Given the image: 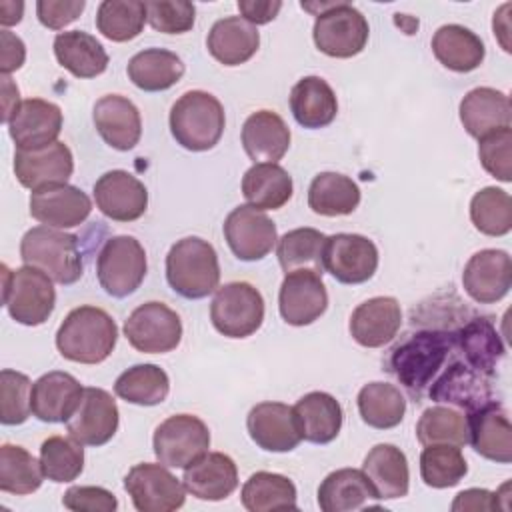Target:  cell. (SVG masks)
Listing matches in <instances>:
<instances>
[{
	"label": "cell",
	"instance_id": "cell-1",
	"mask_svg": "<svg viewBox=\"0 0 512 512\" xmlns=\"http://www.w3.org/2000/svg\"><path fill=\"white\" fill-rule=\"evenodd\" d=\"M452 350H456V332L444 328L416 330L390 350L386 370L420 400Z\"/></svg>",
	"mask_w": 512,
	"mask_h": 512
},
{
	"label": "cell",
	"instance_id": "cell-2",
	"mask_svg": "<svg viewBox=\"0 0 512 512\" xmlns=\"http://www.w3.org/2000/svg\"><path fill=\"white\" fill-rule=\"evenodd\" d=\"M118 342L114 318L98 306H78L68 312L56 332V348L62 358L78 364L104 362Z\"/></svg>",
	"mask_w": 512,
	"mask_h": 512
},
{
	"label": "cell",
	"instance_id": "cell-3",
	"mask_svg": "<svg viewBox=\"0 0 512 512\" xmlns=\"http://www.w3.org/2000/svg\"><path fill=\"white\" fill-rule=\"evenodd\" d=\"M166 280L170 288L188 300L212 294L220 282V264L214 246L198 236H186L172 244L166 256Z\"/></svg>",
	"mask_w": 512,
	"mask_h": 512
},
{
	"label": "cell",
	"instance_id": "cell-4",
	"mask_svg": "<svg viewBox=\"0 0 512 512\" xmlns=\"http://www.w3.org/2000/svg\"><path fill=\"white\" fill-rule=\"evenodd\" d=\"M170 132L190 152L214 148L224 132L226 116L222 102L204 90L184 92L170 108Z\"/></svg>",
	"mask_w": 512,
	"mask_h": 512
},
{
	"label": "cell",
	"instance_id": "cell-5",
	"mask_svg": "<svg viewBox=\"0 0 512 512\" xmlns=\"http://www.w3.org/2000/svg\"><path fill=\"white\" fill-rule=\"evenodd\" d=\"M20 258L48 274L54 282L70 286L82 278L84 262L78 236L50 226H34L20 240Z\"/></svg>",
	"mask_w": 512,
	"mask_h": 512
},
{
	"label": "cell",
	"instance_id": "cell-6",
	"mask_svg": "<svg viewBox=\"0 0 512 512\" xmlns=\"http://www.w3.org/2000/svg\"><path fill=\"white\" fill-rule=\"evenodd\" d=\"M54 280L34 266H20L10 270L2 264V300L18 324L40 326L44 324L56 306Z\"/></svg>",
	"mask_w": 512,
	"mask_h": 512
},
{
	"label": "cell",
	"instance_id": "cell-7",
	"mask_svg": "<svg viewBox=\"0 0 512 512\" xmlns=\"http://www.w3.org/2000/svg\"><path fill=\"white\" fill-rule=\"evenodd\" d=\"M148 270L146 250L134 236H112L96 258V276L106 294L126 298L144 282Z\"/></svg>",
	"mask_w": 512,
	"mask_h": 512
},
{
	"label": "cell",
	"instance_id": "cell-8",
	"mask_svg": "<svg viewBox=\"0 0 512 512\" xmlns=\"http://www.w3.org/2000/svg\"><path fill=\"white\" fill-rule=\"evenodd\" d=\"M370 26L364 14L348 2H330L314 20L316 48L330 58H352L366 48Z\"/></svg>",
	"mask_w": 512,
	"mask_h": 512
},
{
	"label": "cell",
	"instance_id": "cell-9",
	"mask_svg": "<svg viewBox=\"0 0 512 512\" xmlns=\"http://www.w3.org/2000/svg\"><path fill=\"white\" fill-rule=\"evenodd\" d=\"M210 320L226 338H248L264 322V298L248 282H228L216 288Z\"/></svg>",
	"mask_w": 512,
	"mask_h": 512
},
{
	"label": "cell",
	"instance_id": "cell-10",
	"mask_svg": "<svg viewBox=\"0 0 512 512\" xmlns=\"http://www.w3.org/2000/svg\"><path fill=\"white\" fill-rule=\"evenodd\" d=\"M152 448L168 468H188L210 448V430L194 414H174L154 430Z\"/></svg>",
	"mask_w": 512,
	"mask_h": 512
},
{
	"label": "cell",
	"instance_id": "cell-11",
	"mask_svg": "<svg viewBox=\"0 0 512 512\" xmlns=\"http://www.w3.org/2000/svg\"><path fill=\"white\" fill-rule=\"evenodd\" d=\"M124 336L138 352L166 354L182 340V320L164 302H144L126 318Z\"/></svg>",
	"mask_w": 512,
	"mask_h": 512
},
{
	"label": "cell",
	"instance_id": "cell-12",
	"mask_svg": "<svg viewBox=\"0 0 512 512\" xmlns=\"http://www.w3.org/2000/svg\"><path fill=\"white\" fill-rule=\"evenodd\" d=\"M124 490L138 512H172L182 508L186 500L184 482L162 462L132 466L124 478Z\"/></svg>",
	"mask_w": 512,
	"mask_h": 512
},
{
	"label": "cell",
	"instance_id": "cell-13",
	"mask_svg": "<svg viewBox=\"0 0 512 512\" xmlns=\"http://www.w3.org/2000/svg\"><path fill=\"white\" fill-rule=\"evenodd\" d=\"M324 270L342 284H362L368 282L378 268V248L376 244L362 236L350 232H338L326 236L324 242Z\"/></svg>",
	"mask_w": 512,
	"mask_h": 512
},
{
	"label": "cell",
	"instance_id": "cell-14",
	"mask_svg": "<svg viewBox=\"0 0 512 512\" xmlns=\"http://www.w3.org/2000/svg\"><path fill=\"white\" fill-rule=\"evenodd\" d=\"M222 230L232 254L244 262L262 260L278 242L276 224L250 204L236 206L226 216Z\"/></svg>",
	"mask_w": 512,
	"mask_h": 512
},
{
	"label": "cell",
	"instance_id": "cell-15",
	"mask_svg": "<svg viewBox=\"0 0 512 512\" xmlns=\"http://www.w3.org/2000/svg\"><path fill=\"white\" fill-rule=\"evenodd\" d=\"M120 412L116 400L104 388L88 386L66 420L68 434L82 446H102L110 442L118 430Z\"/></svg>",
	"mask_w": 512,
	"mask_h": 512
},
{
	"label": "cell",
	"instance_id": "cell-16",
	"mask_svg": "<svg viewBox=\"0 0 512 512\" xmlns=\"http://www.w3.org/2000/svg\"><path fill=\"white\" fill-rule=\"evenodd\" d=\"M328 308V292L322 276L312 270L288 272L280 284L278 310L286 324L308 326Z\"/></svg>",
	"mask_w": 512,
	"mask_h": 512
},
{
	"label": "cell",
	"instance_id": "cell-17",
	"mask_svg": "<svg viewBox=\"0 0 512 512\" xmlns=\"http://www.w3.org/2000/svg\"><path fill=\"white\" fill-rule=\"evenodd\" d=\"M28 206L34 220L58 230L80 226L92 212L88 194L70 184H50L32 190Z\"/></svg>",
	"mask_w": 512,
	"mask_h": 512
},
{
	"label": "cell",
	"instance_id": "cell-18",
	"mask_svg": "<svg viewBox=\"0 0 512 512\" xmlns=\"http://www.w3.org/2000/svg\"><path fill=\"white\" fill-rule=\"evenodd\" d=\"M462 286L478 304L502 300L512 286L510 254L498 248H484L472 254L462 272Z\"/></svg>",
	"mask_w": 512,
	"mask_h": 512
},
{
	"label": "cell",
	"instance_id": "cell-19",
	"mask_svg": "<svg viewBox=\"0 0 512 512\" xmlns=\"http://www.w3.org/2000/svg\"><path fill=\"white\" fill-rule=\"evenodd\" d=\"M6 126L16 150L44 148L58 142L62 132V110L54 102L28 98L20 102Z\"/></svg>",
	"mask_w": 512,
	"mask_h": 512
},
{
	"label": "cell",
	"instance_id": "cell-20",
	"mask_svg": "<svg viewBox=\"0 0 512 512\" xmlns=\"http://www.w3.org/2000/svg\"><path fill=\"white\" fill-rule=\"evenodd\" d=\"M252 442L266 452H290L302 442L294 408L284 402H260L246 416Z\"/></svg>",
	"mask_w": 512,
	"mask_h": 512
},
{
	"label": "cell",
	"instance_id": "cell-21",
	"mask_svg": "<svg viewBox=\"0 0 512 512\" xmlns=\"http://www.w3.org/2000/svg\"><path fill=\"white\" fill-rule=\"evenodd\" d=\"M98 210L114 222H134L148 208L146 186L126 170H110L94 182Z\"/></svg>",
	"mask_w": 512,
	"mask_h": 512
},
{
	"label": "cell",
	"instance_id": "cell-22",
	"mask_svg": "<svg viewBox=\"0 0 512 512\" xmlns=\"http://www.w3.org/2000/svg\"><path fill=\"white\" fill-rule=\"evenodd\" d=\"M430 400L448 404L458 410L472 412L482 404L494 400L490 376H484L466 362H452L446 370L430 384Z\"/></svg>",
	"mask_w": 512,
	"mask_h": 512
},
{
	"label": "cell",
	"instance_id": "cell-23",
	"mask_svg": "<svg viewBox=\"0 0 512 512\" xmlns=\"http://www.w3.org/2000/svg\"><path fill=\"white\" fill-rule=\"evenodd\" d=\"M468 444L486 460L498 464L512 462V426L506 408L490 400L468 412Z\"/></svg>",
	"mask_w": 512,
	"mask_h": 512
},
{
	"label": "cell",
	"instance_id": "cell-24",
	"mask_svg": "<svg viewBox=\"0 0 512 512\" xmlns=\"http://www.w3.org/2000/svg\"><path fill=\"white\" fill-rule=\"evenodd\" d=\"M74 172V156L64 142H54L36 150L14 152L16 180L30 190L50 184H68Z\"/></svg>",
	"mask_w": 512,
	"mask_h": 512
},
{
	"label": "cell",
	"instance_id": "cell-25",
	"mask_svg": "<svg viewBox=\"0 0 512 512\" xmlns=\"http://www.w3.org/2000/svg\"><path fill=\"white\" fill-rule=\"evenodd\" d=\"M92 120L102 140L120 152L132 150L142 136V118L132 100L120 94H106L96 100Z\"/></svg>",
	"mask_w": 512,
	"mask_h": 512
},
{
	"label": "cell",
	"instance_id": "cell-26",
	"mask_svg": "<svg viewBox=\"0 0 512 512\" xmlns=\"http://www.w3.org/2000/svg\"><path fill=\"white\" fill-rule=\"evenodd\" d=\"M402 326V308L392 296H374L358 304L350 316L348 330L364 348H380L392 342Z\"/></svg>",
	"mask_w": 512,
	"mask_h": 512
},
{
	"label": "cell",
	"instance_id": "cell-27",
	"mask_svg": "<svg viewBox=\"0 0 512 512\" xmlns=\"http://www.w3.org/2000/svg\"><path fill=\"white\" fill-rule=\"evenodd\" d=\"M82 384L68 372L52 370L32 384V416L40 422H66L82 398Z\"/></svg>",
	"mask_w": 512,
	"mask_h": 512
},
{
	"label": "cell",
	"instance_id": "cell-28",
	"mask_svg": "<svg viewBox=\"0 0 512 512\" xmlns=\"http://www.w3.org/2000/svg\"><path fill=\"white\" fill-rule=\"evenodd\" d=\"M182 482L186 492L194 498L218 502L238 488V468L228 454L206 452L184 468Z\"/></svg>",
	"mask_w": 512,
	"mask_h": 512
},
{
	"label": "cell",
	"instance_id": "cell-29",
	"mask_svg": "<svg viewBox=\"0 0 512 512\" xmlns=\"http://www.w3.org/2000/svg\"><path fill=\"white\" fill-rule=\"evenodd\" d=\"M242 148L254 164H278L290 148V128L272 110L252 112L242 124Z\"/></svg>",
	"mask_w": 512,
	"mask_h": 512
},
{
	"label": "cell",
	"instance_id": "cell-30",
	"mask_svg": "<svg viewBox=\"0 0 512 512\" xmlns=\"http://www.w3.org/2000/svg\"><path fill=\"white\" fill-rule=\"evenodd\" d=\"M460 122L472 138H482L494 130L508 128L512 122L510 98L490 86L470 90L458 108Z\"/></svg>",
	"mask_w": 512,
	"mask_h": 512
},
{
	"label": "cell",
	"instance_id": "cell-31",
	"mask_svg": "<svg viewBox=\"0 0 512 512\" xmlns=\"http://www.w3.org/2000/svg\"><path fill=\"white\" fill-rule=\"evenodd\" d=\"M376 492L366 474L358 468L330 472L318 486V506L322 512H354L378 508Z\"/></svg>",
	"mask_w": 512,
	"mask_h": 512
},
{
	"label": "cell",
	"instance_id": "cell-32",
	"mask_svg": "<svg viewBox=\"0 0 512 512\" xmlns=\"http://www.w3.org/2000/svg\"><path fill=\"white\" fill-rule=\"evenodd\" d=\"M260 46V34L254 24L242 16H226L212 24L206 48L214 60L224 66H240L248 62Z\"/></svg>",
	"mask_w": 512,
	"mask_h": 512
},
{
	"label": "cell",
	"instance_id": "cell-33",
	"mask_svg": "<svg viewBox=\"0 0 512 512\" xmlns=\"http://www.w3.org/2000/svg\"><path fill=\"white\" fill-rule=\"evenodd\" d=\"M362 472L378 500H394L408 494L410 470L406 454L394 444H376L364 458Z\"/></svg>",
	"mask_w": 512,
	"mask_h": 512
},
{
	"label": "cell",
	"instance_id": "cell-34",
	"mask_svg": "<svg viewBox=\"0 0 512 512\" xmlns=\"http://www.w3.org/2000/svg\"><path fill=\"white\" fill-rule=\"evenodd\" d=\"M290 110L302 128L318 130L334 122L338 100L324 78L304 76L290 90Z\"/></svg>",
	"mask_w": 512,
	"mask_h": 512
},
{
	"label": "cell",
	"instance_id": "cell-35",
	"mask_svg": "<svg viewBox=\"0 0 512 512\" xmlns=\"http://www.w3.org/2000/svg\"><path fill=\"white\" fill-rule=\"evenodd\" d=\"M454 332L456 348H460V352L464 354L466 364L476 368L484 376H494L498 364L506 354V348L492 320L486 316H476Z\"/></svg>",
	"mask_w": 512,
	"mask_h": 512
},
{
	"label": "cell",
	"instance_id": "cell-36",
	"mask_svg": "<svg viewBox=\"0 0 512 512\" xmlns=\"http://www.w3.org/2000/svg\"><path fill=\"white\" fill-rule=\"evenodd\" d=\"M302 440L312 444L332 442L342 428V406L328 392H308L294 406Z\"/></svg>",
	"mask_w": 512,
	"mask_h": 512
},
{
	"label": "cell",
	"instance_id": "cell-37",
	"mask_svg": "<svg viewBox=\"0 0 512 512\" xmlns=\"http://www.w3.org/2000/svg\"><path fill=\"white\" fill-rule=\"evenodd\" d=\"M432 52L436 60L452 72H472L486 56L484 42L470 28L460 24H444L432 36Z\"/></svg>",
	"mask_w": 512,
	"mask_h": 512
},
{
	"label": "cell",
	"instance_id": "cell-38",
	"mask_svg": "<svg viewBox=\"0 0 512 512\" xmlns=\"http://www.w3.org/2000/svg\"><path fill=\"white\" fill-rule=\"evenodd\" d=\"M54 56L76 78H96L108 68L104 46L84 30L58 32L54 38Z\"/></svg>",
	"mask_w": 512,
	"mask_h": 512
},
{
	"label": "cell",
	"instance_id": "cell-39",
	"mask_svg": "<svg viewBox=\"0 0 512 512\" xmlns=\"http://www.w3.org/2000/svg\"><path fill=\"white\" fill-rule=\"evenodd\" d=\"M184 62L178 54L164 48H146L134 54L126 66L130 82L144 92L172 88L184 76Z\"/></svg>",
	"mask_w": 512,
	"mask_h": 512
},
{
	"label": "cell",
	"instance_id": "cell-40",
	"mask_svg": "<svg viewBox=\"0 0 512 512\" xmlns=\"http://www.w3.org/2000/svg\"><path fill=\"white\" fill-rule=\"evenodd\" d=\"M294 192L292 176L280 164H254L242 178V196L252 208L278 210Z\"/></svg>",
	"mask_w": 512,
	"mask_h": 512
},
{
	"label": "cell",
	"instance_id": "cell-41",
	"mask_svg": "<svg viewBox=\"0 0 512 512\" xmlns=\"http://www.w3.org/2000/svg\"><path fill=\"white\" fill-rule=\"evenodd\" d=\"M360 204L358 184L340 172H320L308 188V206L320 216H348Z\"/></svg>",
	"mask_w": 512,
	"mask_h": 512
},
{
	"label": "cell",
	"instance_id": "cell-42",
	"mask_svg": "<svg viewBox=\"0 0 512 512\" xmlns=\"http://www.w3.org/2000/svg\"><path fill=\"white\" fill-rule=\"evenodd\" d=\"M242 506L248 512L296 510V486L288 476L276 472H254L242 486Z\"/></svg>",
	"mask_w": 512,
	"mask_h": 512
},
{
	"label": "cell",
	"instance_id": "cell-43",
	"mask_svg": "<svg viewBox=\"0 0 512 512\" xmlns=\"http://www.w3.org/2000/svg\"><path fill=\"white\" fill-rule=\"evenodd\" d=\"M358 412L364 424L376 430H388L402 422L406 398L394 384L368 382L358 392Z\"/></svg>",
	"mask_w": 512,
	"mask_h": 512
},
{
	"label": "cell",
	"instance_id": "cell-44",
	"mask_svg": "<svg viewBox=\"0 0 512 512\" xmlns=\"http://www.w3.org/2000/svg\"><path fill=\"white\" fill-rule=\"evenodd\" d=\"M326 234L316 228H294L276 242V256L284 274L294 270H312L324 274Z\"/></svg>",
	"mask_w": 512,
	"mask_h": 512
},
{
	"label": "cell",
	"instance_id": "cell-45",
	"mask_svg": "<svg viewBox=\"0 0 512 512\" xmlns=\"http://www.w3.org/2000/svg\"><path fill=\"white\" fill-rule=\"evenodd\" d=\"M170 378L156 364H136L114 382V394L136 406H156L168 398Z\"/></svg>",
	"mask_w": 512,
	"mask_h": 512
},
{
	"label": "cell",
	"instance_id": "cell-46",
	"mask_svg": "<svg viewBox=\"0 0 512 512\" xmlns=\"http://www.w3.org/2000/svg\"><path fill=\"white\" fill-rule=\"evenodd\" d=\"M44 470L26 448L2 444L0 448V490L6 494L26 496L42 486Z\"/></svg>",
	"mask_w": 512,
	"mask_h": 512
},
{
	"label": "cell",
	"instance_id": "cell-47",
	"mask_svg": "<svg viewBox=\"0 0 512 512\" xmlns=\"http://www.w3.org/2000/svg\"><path fill=\"white\" fill-rule=\"evenodd\" d=\"M146 22V6L138 0H104L96 10L98 32L112 42H128L140 36Z\"/></svg>",
	"mask_w": 512,
	"mask_h": 512
},
{
	"label": "cell",
	"instance_id": "cell-48",
	"mask_svg": "<svg viewBox=\"0 0 512 512\" xmlns=\"http://www.w3.org/2000/svg\"><path fill=\"white\" fill-rule=\"evenodd\" d=\"M416 438L422 446L452 444L462 448L468 444L466 416L452 406H430L416 424Z\"/></svg>",
	"mask_w": 512,
	"mask_h": 512
},
{
	"label": "cell",
	"instance_id": "cell-49",
	"mask_svg": "<svg viewBox=\"0 0 512 512\" xmlns=\"http://www.w3.org/2000/svg\"><path fill=\"white\" fill-rule=\"evenodd\" d=\"M470 220L486 236H504L512 230V198L506 190L486 186L470 200Z\"/></svg>",
	"mask_w": 512,
	"mask_h": 512
},
{
	"label": "cell",
	"instance_id": "cell-50",
	"mask_svg": "<svg viewBox=\"0 0 512 512\" xmlns=\"http://www.w3.org/2000/svg\"><path fill=\"white\" fill-rule=\"evenodd\" d=\"M468 474V464L458 446L428 444L420 454V476L430 488L456 486Z\"/></svg>",
	"mask_w": 512,
	"mask_h": 512
},
{
	"label": "cell",
	"instance_id": "cell-51",
	"mask_svg": "<svg viewBox=\"0 0 512 512\" xmlns=\"http://www.w3.org/2000/svg\"><path fill=\"white\" fill-rule=\"evenodd\" d=\"M40 464L48 480L72 482L84 470V448L72 436H50L40 446Z\"/></svg>",
	"mask_w": 512,
	"mask_h": 512
},
{
	"label": "cell",
	"instance_id": "cell-52",
	"mask_svg": "<svg viewBox=\"0 0 512 512\" xmlns=\"http://www.w3.org/2000/svg\"><path fill=\"white\" fill-rule=\"evenodd\" d=\"M32 382L26 374L4 368L0 372V422L18 426L32 414Z\"/></svg>",
	"mask_w": 512,
	"mask_h": 512
},
{
	"label": "cell",
	"instance_id": "cell-53",
	"mask_svg": "<svg viewBox=\"0 0 512 512\" xmlns=\"http://www.w3.org/2000/svg\"><path fill=\"white\" fill-rule=\"evenodd\" d=\"M144 6L146 20L162 34H184L194 26L196 6L188 0H154Z\"/></svg>",
	"mask_w": 512,
	"mask_h": 512
},
{
	"label": "cell",
	"instance_id": "cell-54",
	"mask_svg": "<svg viewBox=\"0 0 512 512\" xmlns=\"http://www.w3.org/2000/svg\"><path fill=\"white\" fill-rule=\"evenodd\" d=\"M482 168L500 182L512 180V128L494 130L478 140Z\"/></svg>",
	"mask_w": 512,
	"mask_h": 512
},
{
	"label": "cell",
	"instance_id": "cell-55",
	"mask_svg": "<svg viewBox=\"0 0 512 512\" xmlns=\"http://www.w3.org/2000/svg\"><path fill=\"white\" fill-rule=\"evenodd\" d=\"M62 506L72 512H114L118 500L102 486H72L64 492Z\"/></svg>",
	"mask_w": 512,
	"mask_h": 512
},
{
	"label": "cell",
	"instance_id": "cell-56",
	"mask_svg": "<svg viewBox=\"0 0 512 512\" xmlns=\"http://www.w3.org/2000/svg\"><path fill=\"white\" fill-rule=\"evenodd\" d=\"M84 8V0H38L36 16L42 26L50 30H62L68 24H72Z\"/></svg>",
	"mask_w": 512,
	"mask_h": 512
},
{
	"label": "cell",
	"instance_id": "cell-57",
	"mask_svg": "<svg viewBox=\"0 0 512 512\" xmlns=\"http://www.w3.org/2000/svg\"><path fill=\"white\" fill-rule=\"evenodd\" d=\"M500 492H490L484 488H468L456 494L452 502L454 512H480V510H498Z\"/></svg>",
	"mask_w": 512,
	"mask_h": 512
},
{
	"label": "cell",
	"instance_id": "cell-58",
	"mask_svg": "<svg viewBox=\"0 0 512 512\" xmlns=\"http://www.w3.org/2000/svg\"><path fill=\"white\" fill-rule=\"evenodd\" d=\"M26 60V46L24 42L12 34L10 30H0V72L10 76L14 70L22 68Z\"/></svg>",
	"mask_w": 512,
	"mask_h": 512
},
{
	"label": "cell",
	"instance_id": "cell-59",
	"mask_svg": "<svg viewBox=\"0 0 512 512\" xmlns=\"http://www.w3.org/2000/svg\"><path fill=\"white\" fill-rule=\"evenodd\" d=\"M238 10L246 22L260 26V24L272 22L278 16V12L282 10V2L280 0H238Z\"/></svg>",
	"mask_w": 512,
	"mask_h": 512
},
{
	"label": "cell",
	"instance_id": "cell-60",
	"mask_svg": "<svg viewBox=\"0 0 512 512\" xmlns=\"http://www.w3.org/2000/svg\"><path fill=\"white\" fill-rule=\"evenodd\" d=\"M20 92L18 86L12 82L10 76L2 74V122L8 124L14 110L20 106Z\"/></svg>",
	"mask_w": 512,
	"mask_h": 512
},
{
	"label": "cell",
	"instance_id": "cell-61",
	"mask_svg": "<svg viewBox=\"0 0 512 512\" xmlns=\"http://www.w3.org/2000/svg\"><path fill=\"white\" fill-rule=\"evenodd\" d=\"M22 16H24V2H14V0L0 2V24L4 28L18 24Z\"/></svg>",
	"mask_w": 512,
	"mask_h": 512
}]
</instances>
